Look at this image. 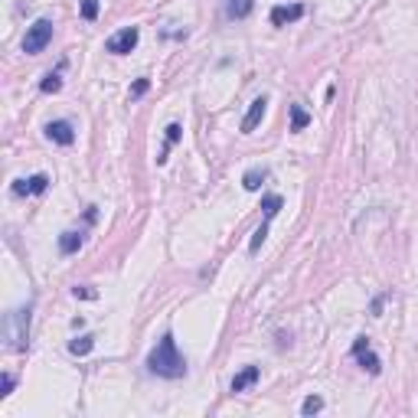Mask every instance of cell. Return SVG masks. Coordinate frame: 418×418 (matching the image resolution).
I'll return each mask as SVG.
<instances>
[{"instance_id": "9", "label": "cell", "mask_w": 418, "mask_h": 418, "mask_svg": "<svg viewBox=\"0 0 418 418\" xmlns=\"http://www.w3.org/2000/svg\"><path fill=\"white\" fill-rule=\"evenodd\" d=\"M46 137L56 141V144H62V148H69L75 141V128L69 121H50L46 124Z\"/></svg>"}, {"instance_id": "1", "label": "cell", "mask_w": 418, "mask_h": 418, "mask_svg": "<svg viewBox=\"0 0 418 418\" xmlns=\"http://www.w3.org/2000/svg\"><path fill=\"white\" fill-rule=\"evenodd\" d=\"M148 369L154 376H160V379H180V376H186V359L177 350L173 333H163L157 340V346L148 353Z\"/></svg>"}, {"instance_id": "8", "label": "cell", "mask_w": 418, "mask_h": 418, "mask_svg": "<svg viewBox=\"0 0 418 418\" xmlns=\"http://www.w3.org/2000/svg\"><path fill=\"white\" fill-rule=\"evenodd\" d=\"M265 111H268V99L261 95V99H255L248 105V115L242 118V135H252V131L259 128V121L265 118Z\"/></svg>"}, {"instance_id": "24", "label": "cell", "mask_w": 418, "mask_h": 418, "mask_svg": "<svg viewBox=\"0 0 418 418\" xmlns=\"http://www.w3.org/2000/svg\"><path fill=\"white\" fill-rule=\"evenodd\" d=\"M72 295H75V297H86V301H92V297H99L95 291H92V288H75Z\"/></svg>"}, {"instance_id": "16", "label": "cell", "mask_w": 418, "mask_h": 418, "mask_svg": "<svg viewBox=\"0 0 418 418\" xmlns=\"http://www.w3.org/2000/svg\"><path fill=\"white\" fill-rule=\"evenodd\" d=\"M92 346H95V337H79V340H72V344H69V353H72V357H88V353H92Z\"/></svg>"}, {"instance_id": "2", "label": "cell", "mask_w": 418, "mask_h": 418, "mask_svg": "<svg viewBox=\"0 0 418 418\" xmlns=\"http://www.w3.org/2000/svg\"><path fill=\"white\" fill-rule=\"evenodd\" d=\"M30 320H33V308H17L3 317V340H7V350L13 353H23L30 346Z\"/></svg>"}, {"instance_id": "18", "label": "cell", "mask_w": 418, "mask_h": 418, "mask_svg": "<svg viewBox=\"0 0 418 418\" xmlns=\"http://www.w3.org/2000/svg\"><path fill=\"white\" fill-rule=\"evenodd\" d=\"M265 239H268V219H265V222L259 226V229H255V235H252V242H248V252L255 255V252L261 248V242H265Z\"/></svg>"}, {"instance_id": "11", "label": "cell", "mask_w": 418, "mask_h": 418, "mask_svg": "<svg viewBox=\"0 0 418 418\" xmlns=\"http://www.w3.org/2000/svg\"><path fill=\"white\" fill-rule=\"evenodd\" d=\"M255 10V0H226V17L229 20H246Z\"/></svg>"}, {"instance_id": "15", "label": "cell", "mask_w": 418, "mask_h": 418, "mask_svg": "<svg viewBox=\"0 0 418 418\" xmlns=\"http://www.w3.org/2000/svg\"><path fill=\"white\" fill-rule=\"evenodd\" d=\"M180 131H183V128H180V124H177V121H173V124H167V141H163V150H160L157 163H163V160H167V154H170V148H173V144H177V141H180Z\"/></svg>"}, {"instance_id": "21", "label": "cell", "mask_w": 418, "mask_h": 418, "mask_svg": "<svg viewBox=\"0 0 418 418\" xmlns=\"http://www.w3.org/2000/svg\"><path fill=\"white\" fill-rule=\"evenodd\" d=\"M82 17L92 23V20L99 17V0H82Z\"/></svg>"}, {"instance_id": "6", "label": "cell", "mask_w": 418, "mask_h": 418, "mask_svg": "<svg viewBox=\"0 0 418 418\" xmlns=\"http://www.w3.org/2000/svg\"><path fill=\"white\" fill-rule=\"evenodd\" d=\"M50 190V177L46 173H37V177H30V180H17L13 183V193L17 197H39V193H46Z\"/></svg>"}, {"instance_id": "22", "label": "cell", "mask_w": 418, "mask_h": 418, "mask_svg": "<svg viewBox=\"0 0 418 418\" xmlns=\"http://www.w3.org/2000/svg\"><path fill=\"white\" fill-rule=\"evenodd\" d=\"M13 386H17V379L7 372V376H3V382H0V399H7V395L13 392Z\"/></svg>"}, {"instance_id": "13", "label": "cell", "mask_w": 418, "mask_h": 418, "mask_svg": "<svg viewBox=\"0 0 418 418\" xmlns=\"http://www.w3.org/2000/svg\"><path fill=\"white\" fill-rule=\"evenodd\" d=\"M265 180H268V170H265V167H252V170L242 177V186H246L248 193H255V190H261Z\"/></svg>"}, {"instance_id": "20", "label": "cell", "mask_w": 418, "mask_h": 418, "mask_svg": "<svg viewBox=\"0 0 418 418\" xmlns=\"http://www.w3.org/2000/svg\"><path fill=\"white\" fill-rule=\"evenodd\" d=\"M39 88H43L46 95H50V92H59V88H62V79H59V72H50V75H46V79H43V82H39Z\"/></svg>"}, {"instance_id": "4", "label": "cell", "mask_w": 418, "mask_h": 418, "mask_svg": "<svg viewBox=\"0 0 418 418\" xmlns=\"http://www.w3.org/2000/svg\"><path fill=\"white\" fill-rule=\"evenodd\" d=\"M137 39H141V30H137V26H124V30H118L115 37H108L105 50H108L111 56H124V52H131L137 46Z\"/></svg>"}, {"instance_id": "19", "label": "cell", "mask_w": 418, "mask_h": 418, "mask_svg": "<svg viewBox=\"0 0 418 418\" xmlns=\"http://www.w3.org/2000/svg\"><path fill=\"white\" fill-rule=\"evenodd\" d=\"M320 408H324V399H320V395H308V399L301 402V415H317Z\"/></svg>"}, {"instance_id": "23", "label": "cell", "mask_w": 418, "mask_h": 418, "mask_svg": "<svg viewBox=\"0 0 418 418\" xmlns=\"http://www.w3.org/2000/svg\"><path fill=\"white\" fill-rule=\"evenodd\" d=\"M148 88H150V82H148V79H137L135 86H131V99H141V95H144Z\"/></svg>"}, {"instance_id": "17", "label": "cell", "mask_w": 418, "mask_h": 418, "mask_svg": "<svg viewBox=\"0 0 418 418\" xmlns=\"http://www.w3.org/2000/svg\"><path fill=\"white\" fill-rule=\"evenodd\" d=\"M310 124V115L301 105H291V131H304Z\"/></svg>"}, {"instance_id": "5", "label": "cell", "mask_w": 418, "mask_h": 418, "mask_svg": "<svg viewBox=\"0 0 418 418\" xmlns=\"http://www.w3.org/2000/svg\"><path fill=\"white\" fill-rule=\"evenodd\" d=\"M353 357L359 359V366L366 369L369 376H379V372H382V363H379V357L369 350V340H366V337H357V340H353Z\"/></svg>"}, {"instance_id": "14", "label": "cell", "mask_w": 418, "mask_h": 418, "mask_svg": "<svg viewBox=\"0 0 418 418\" xmlns=\"http://www.w3.org/2000/svg\"><path fill=\"white\" fill-rule=\"evenodd\" d=\"M281 206H284V199L278 197V193H268V197H261V209H265V219H275L278 212H281Z\"/></svg>"}, {"instance_id": "12", "label": "cell", "mask_w": 418, "mask_h": 418, "mask_svg": "<svg viewBox=\"0 0 418 418\" xmlns=\"http://www.w3.org/2000/svg\"><path fill=\"white\" fill-rule=\"evenodd\" d=\"M82 242H86V235L79 232V229H69V232L59 235V252H62V255H72V252L82 248Z\"/></svg>"}, {"instance_id": "7", "label": "cell", "mask_w": 418, "mask_h": 418, "mask_svg": "<svg viewBox=\"0 0 418 418\" xmlns=\"http://www.w3.org/2000/svg\"><path fill=\"white\" fill-rule=\"evenodd\" d=\"M301 17H304V7L301 3H278V7H271V26L295 23Z\"/></svg>"}, {"instance_id": "10", "label": "cell", "mask_w": 418, "mask_h": 418, "mask_svg": "<svg viewBox=\"0 0 418 418\" xmlns=\"http://www.w3.org/2000/svg\"><path fill=\"white\" fill-rule=\"evenodd\" d=\"M259 376H261L259 366H246L242 372H235V379H232L229 389H232V392H246L248 386H255V382H259Z\"/></svg>"}, {"instance_id": "3", "label": "cell", "mask_w": 418, "mask_h": 418, "mask_svg": "<svg viewBox=\"0 0 418 418\" xmlns=\"http://www.w3.org/2000/svg\"><path fill=\"white\" fill-rule=\"evenodd\" d=\"M50 39H52V20L39 17L37 23L26 30V37H23V52H26V56H37V52H43L46 46H50Z\"/></svg>"}]
</instances>
